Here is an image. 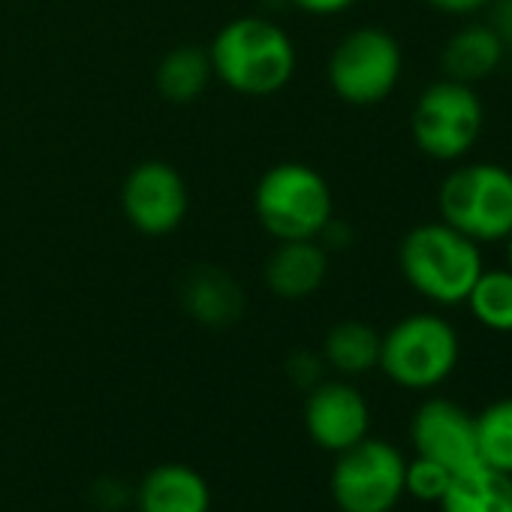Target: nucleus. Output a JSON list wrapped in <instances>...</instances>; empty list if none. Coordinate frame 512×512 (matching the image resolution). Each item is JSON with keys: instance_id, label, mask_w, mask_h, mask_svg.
Returning <instances> with one entry per match:
<instances>
[{"instance_id": "obj_14", "label": "nucleus", "mask_w": 512, "mask_h": 512, "mask_svg": "<svg viewBox=\"0 0 512 512\" xmlns=\"http://www.w3.org/2000/svg\"><path fill=\"white\" fill-rule=\"evenodd\" d=\"M181 305L184 311L202 326H229L244 311V293L232 275L217 266H196L187 272L181 284Z\"/></svg>"}, {"instance_id": "obj_19", "label": "nucleus", "mask_w": 512, "mask_h": 512, "mask_svg": "<svg viewBox=\"0 0 512 512\" xmlns=\"http://www.w3.org/2000/svg\"><path fill=\"white\" fill-rule=\"evenodd\" d=\"M464 308L482 329L494 335H512V269L485 266L473 290L467 293Z\"/></svg>"}, {"instance_id": "obj_16", "label": "nucleus", "mask_w": 512, "mask_h": 512, "mask_svg": "<svg viewBox=\"0 0 512 512\" xmlns=\"http://www.w3.org/2000/svg\"><path fill=\"white\" fill-rule=\"evenodd\" d=\"M440 512H512V476L488 464L452 473L440 497Z\"/></svg>"}, {"instance_id": "obj_2", "label": "nucleus", "mask_w": 512, "mask_h": 512, "mask_svg": "<svg viewBox=\"0 0 512 512\" xmlns=\"http://www.w3.org/2000/svg\"><path fill=\"white\" fill-rule=\"evenodd\" d=\"M482 269V244L443 220L416 223L398 241V272L404 284L437 308L464 305Z\"/></svg>"}, {"instance_id": "obj_25", "label": "nucleus", "mask_w": 512, "mask_h": 512, "mask_svg": "<svg viewBox=\"0 0 512 512\" xmlns=\"http://www.w3.org/2000/svg\"><path fill=\"white\" fill-rule=\"evenodd\" d=\"M497 34L503 37V43L512 49V0H497L494 4V22Z\"/></svg>"}, {"instance_id": "obj_1", "label": "nucleus", "mask_w": 512, "mask_h": 512, "mask_svg": "<svg viewBox=\"0 0 512 512\" xmlns=\"http://www.w3.org/2000/svg\"><path fill=\"white\" fill-rule=\"evenodd\" d=\"M214 79L241 97L281 94L299 67L293 37L263 16H238L226 22L208 46Z\"/></svg>"}, {"instance_id": "obj_17", "label": "nucleus", "mask_w": 512, "mask_h": 512, "mask_svg": "<svg viewBox=\"0 0 512 512\" xmlns=\"http://www.w3.org/2000/svg\"><path fill=\"white\" fill-rule=\"evenodd\" d=\"M211 79H214V70H211L208 49L187 43V46L169 49L160 58L157 73H154V88L166 103L187 106L205 94Z\"/></svg>"}, {"instance_id": "obj_20", "label": "nucleus", "mask_w": 512, "mask_h": 512, "mask_svg": "<svg viewBox=\"0 0 512 512\" xmlns=\"http://www.w3.org/2000/svg\"><path fill=\"white\" fill-rule=\"evenodd\" d=\"M476 422V449L479 461L512 476V398L491 401Z\"/></svg>"}, {"instance_id": "obj_9", "label": "nucleus", "mask_w": 512, "mask_h": 512, "mask_svg": "<svg viewBox=\"0 0 512 512\" xmlns=\"http://www.w3.org/2000/svg\"><path fill=\"white\" fill-rule=\"evenodd\" d=\"M121 211L142 235L160 238L175 232L190 211L184 175L166 160L136 163L121 184Z\"/></svg>"}, {"instance_id": "obj_10", "label": "nucleus", "mask_w": 512, "mask_h": 512, "mask_svg": "<svg viewBox=\"0 0 512 512\" xmlns=\"http://www.w3.org/2000/svg\"><path fill=\"white\" fill-rule=\"evenodd\" d=\"M410 443L419 458L437 461L452 473L482 464L476 449V422L461 404L449 398H428L416 407L410 422Z\"/></svg>"}, {"instance_id": "obj_26", "label": "nucleus", "mask_w": 512, "mask_h": 512, "mask_svg": "<svg viewBox=\"0 0 512 512\" xmlns=\"http://www.w3.org/2000/svg\"><path fill=\"white\" fill-rule=\"evenodd\" d=\"M503 244H506V266L512 269V232H509V238Z\"/></svg>"}, {"instance_id": "obj_23", "label": "nucleus", "mask_w": 512, "mask_h": 512, "mask_svg": "<svg viewBox=\"0 0 512 512\" xmlns=\"http://www.w3.org/2000/svg\"><path fill=\"white\" fill-rule=\"evenodd\" d=\"M323 356H314V353H296L290 359V374L299 386H317L323 380Z\"/></svg>"}, {"instance_id": "obj_5", "label": "nucleus", "mask_w": 512, "mask_h": 512, "mask_svg": "<svg viewBox=\"0 0 512 512\" xmlns=\"http://www.w3.org/2000/svg\"><path fill=\"white\" fill-rule=\"evenodd\" d=\"M253 214L275 241L320 238L335 217V196L320 169L287 160L256 181Z\"/></svg>"}, {"instance_id": "obj_8", "label": "nucleus", "mask_w": 512, "mask_h": 512, "mask_svg": "<svg viewBox=\"0 0 512 512\" xmlns=\"http://www.w3.org/2000/svg\"><path fill=\"white\" fill-rule=\"evenodd\" d=\"M404 455L386 443L365 437L338 452L332 467V497L341 512H392L404 497Z\"/></svg>"}, {"instance_id": "obj_11", "label": "nucleus", "mask_w": 512, "mask_h": 512, "mask_svg": "<svg viewBox=\"0 0 512 512\" xmlns=\"http://www.w3.org/2000/svg\"><path fill=\"white\" fill-rule=\"evenodd\" d=\"M305 428L320 449L338 455L368 437L371 407L353 383L320 380L305 398Z\"/></svg>"}, {"instance_id": "obj_15", "label": "nucleus", "mask_w": 512, "mask_h": 512, "mask_svg": "<svg viewBox=\"0 0 512 512\" xmlns=\"http://www.w3.org/2000/svg\"><path fill=\"white\" fill-rule=\"evenodd\" d=\"M136 506L139 512H208L211 491L199 470L187 464H160L142 479Z\"/></svg>"}, {"instance_id": "obj_4", "label": "nucleus", "mask_w": 512, "mask_h": 512, "mask_svg": "<svg viewBox=\"0 0 512 512\" xmlns=\"http://www.w3.org/2000/svg\"><path fill=\"white\" fill-rule=\"evenodd\" d=\"M458 359V329L437 311H413L383 332L377 368L407 392H428L455 374Z\"/></svg>"}, {"instance_id": "obj_6", "label": "nucleus", "mask_w": 512, "mask_h": 512, "mask_svg": "<svg viewBox=\"0 0 512 512\" xmlns=\"http://www.w3.org/2000/svg\"><path fill=\"white\" fill-rule=\"evenodd\" d=\"M485 103L473 85L437 79L425 85L410 109L413 145L434 163H458L479 145Z\"/></svg>"}, {"instance_id": "obj_13", "label": "nucleus", "mask_w": 512, "mask_h": 512, "mask_svg": "<svg viewBox=\"0 0 512 512\" xmlns=\"http://www.w3.org/2000/svg\"><path fill=\"white\" fill-rule=\"evenodd\" d=\"M506 43L494 25L467 22L440 49V76L464 85L488 82L506 61Z\"/></svg>"}, {"instance_id": "obj_7", "label": "nucleus", "mask_w": 512, "mask_h": 512, "mask_svg": "<svg viewBox=\"0 0 512 512\" xmlns=\"http://www.w3.org/2000/svg\"><path fill=\"white\" fill-rule=\"evenodd\" d=\"M401 76L404 49L389 31L377 25L344 34L326 61V82L332 94L356 109L386 103L398 91Z\"/></svg>"}, {"instance_id": "obj_12", "label": "nucleus", "mask_w": 512, "mask_h": 512, "mask_svg": "<svg viewBox=\"0 0 512 512\" xmlns=\"http://www.w3.org/2000/svg\"><path fill=\"white\" fill-rule=\"evenodd\" d=\"M329 278V250L317 238L278 241L263 266L266 287L284 302H302L323 290Z\"/></svg>"}, {"instance_id": "obj_18", "label": "nucleus", "mask_w": 512, "mask_h": 512, "mask_svg": "<svg viewBox=\"0 0 512 512\" xmlns=\"http://www.w3.org/2000/svg\"><path fill=\"white\" fill-rule=\"evenodd\" d=\"M380 338H383V332H377L365 320H341L326 332L320 356L332 371H338L344 377H359V374H368L377 368Z\"/></svg>"}, {"instance_id": "obj_24", "label": "nucleus", "mask_w": 512, "mask_h": 512, "mask_svg": "<svg viewBox=\"0 0 512 512\" xmlns=\"http://www.w3.org/2000/svg\"><path fill=\"white\" fill-rule=\"evenodd\" d=\"M293 7L308 13V16H320V19H329V16H341L347 10L356 7V0H293Z\"/></svg>"}, {"instance_id": "obj_21", "label": "nucleus", "mask_w": 512, "mask_h": 512, "mask_svg": "<svg viewBox=\"0 0 512 512\" xmlns=\"http://www.w3.org/2000/svg\"><path fill=\"white\" fill-rule=\"evenodd\" d=\"M449 479H452V470H446L437 461H428V458L416 455L404 467V494H410L416 500H425V503H440L443 491L449 488Z\"/></svg>"}, {"instance_id": "obj_3", "label": "nucleus", "mask_w": 512, "mask_h": 512, "mask_svg": "<svg viewBox=\"0 0 512 512\" xmlns=\"http://www.w3.org/2000/svg\"><path fill=\"white\" fill-rule=\"evenodd\" d=\"M440 220L476 244H503L512 232V169L494 160H458L437 187Z\"/></svg>"}, {"instance_id": "obj_22", "label": "nucleus", "mask_w": 512, "mask_h": 512, "mask_svg": "<svg viewBox=\"0 0 512 512\" xmlns=\"http://www.w3.org/2000/svg\"><path fill=\"white\" fill-rule=\"evenodd\" d=\"M422 4L449 19H473L476 13L488 10L494 0H422Z\"/></svg>"}]
</instances>
